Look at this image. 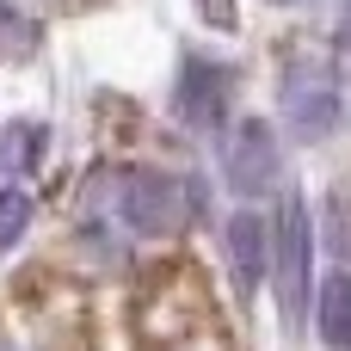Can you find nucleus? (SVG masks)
Instances as JSON below:
<instances>
[{
	"instance_id": "nucleus-1",
	"label": "nucleus",
	"mask_w": 351,
	"mask_h": 351,
	"mask_svg": "<svg viewBox=\"0 0 351 351\" xmlns=\"http://www.w3.org/2000/svg\"><path fill=\"white\" fill-rule=\"evenodd\" d=\"M117 210H123V222H130L136 234H173V228L191 222L197 191H191V179H179V173H148V167H142V173H123Z\"/></svg>"
},
{
	"instance_id": "nucleus-2",
	"label": "nucleus",
	"mask_w": 351,
	"mask_h": 351,
	"mask_svg": "<svg viewBox=\"0 0 351 351\" xmlns=\"http://www.w3.org/2000/svg\"><path fill=\"white\" fill-rule=\"evenodd\" d=\"M278 167H284V154H278V130L271 123H241L234 136H228V148H222V173H228V185L241 191V197H253V191H265L271 179H278Z\"/></svg>"
},
{
	"instance_id": "nucleus-3",
	"label": "nucleus",
	"mask_w": 351,
	"mask_h": 351,
	"mask_svg": "<svg viewBox=\"0 0 351 351\" xmlns=\"http://www.w3.org/2000/svg\"><path fill=\"white\" fill-rule=\"evenodd\" d=\"M284 117L296 123V136L321 142V136L339 123V86H333V74H321V68H290V80H284Z\"/></svg>"
},
{
	"instance_id": "nucleus-4",
	"label": "nucleus",
	"mask_w": 351,
	"mask_h": 351,
	"mask_svg": "<svg viewBox=\"0 0 351 351\" xmlns=\"http://www.w3.org/2000/svg\"><path fill=\"white\" fill-rule=\"evenodd\" d=\"M278 296H284V315H302V296H308V204L302 197H284L278 210Z\"/></svg>"
},
{
	"instance_id": "nucleus-5",
	"label": "nucleus",
	"mask_w": 351,
	"mask_h": 351,
	"mask_svg": "<svg viewBox=\"0 0 351 351\" xmlns=\"http://www.w3.org/2000/svg\"><path fill=\"white\" fill-rule=\"evenodd\" d=\"M173 105H179V117L191 130H222V117H228V68L222 62H185Z\"/></svg>"
},
{
	"instance_id": "nucleus-6",
	"label": "nucleus",
	"mask_w": 351,
	"mask_h": 351,
	"mask_svg": "<svg viewBox=\"0 0 351 351\" xmlns=\"http://www.w3.org/2000/svg\"><path fill=\"white\" fill-rule=\"evenodd\" d=\"M271 253V241H265V216L259 210H241V216H228V265H234V290L241 296H253L259 284H265V259Z\"/></svg>"
},
{
	"instance_id": "nucleus-7",
	"label": "nucleus",
	"mask_w": 351,
	"mask_h": 351,
	"mask_svg": "<svg viewBox=\"0 0 351 351\" xmlns=\"http://www.w3.org/2000/svg\"><path fill=\"white\" fill-rule=\"evenodd\" d=\"M321 339L333 351H351V278H333L321 290Z\"/></svg>"
},
{
	"instance_id": "nucleus-8",
	"label": "nucleus",
	"mask_w": 351,
	"mask_h": 351,
	"mask_svg": "<svg viewBox=\"0 0 351 351\" xmlns=\"http://www.w3.org/2000/svg\"><path fill=\"white\" fill-rule=\"evenodd\" d=\"M25 228H31V191H19L12 179L0 185V253L12 247V241H25Z\"/></svg>"
},
{
	"instance_id": "nucleus-9",
	"label": "nucleus",
	"mask_w": 351,
	"mask_h": 351,
	"mask_svg": "<svg viewBox=\"0 0 351 351\" xmlns=\"http://www.w3.org/2000/svg\"><path fill=\"white\" fill-rule=\"evenodd\" d=\"M197 12H204L216 31H234V0H197Z\"/></svg>"
}]
</instances>
